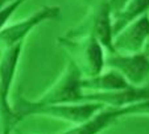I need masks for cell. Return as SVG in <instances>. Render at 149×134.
Segmentation results:
<instances>
[{
    "mask_svg": "<svg viewBox=\"0 0 149 134\" xmlns=\"http://www.w3.org/2000/svg\"><path fill=\"white\" fill-rule=\"evenodd\" d=\"M106 105L96 101H81V103H63V104H37L34 100L19 97L13 105L15 121L24 120L31 116H41L54 120L78 125L91 118L95 113Z\"/></svg>",
    "mask_w": 149,
    "mask_h": 134,
    "instance_id": "6da1fadb",
    "label": "cell"
},
{
    "mask_svg": "<svg viewBox=\"0 0 149 134\" xmlns=\"http://www.w3.org/2000/svg\"><path fill=\"white\" fill-rule=\"evenodd\" d=\"M82 74L71 61L66 64L59 78L36 99L37 104H63L83 101L84 89L82 87Z\"/></svg>",
    "mask_w": 149,
    "mask_h": 134,
    "instance_id": "277c9868",
    "label": "cell"
},
{
    "mask_svg": "<svg viewBox=\"0 0 149 134\" xmlns=\"http://www.w3.org/2000/svg\"><path fill=\"white\" fill-rule=\"evenodd\" d=\"M131 84L124 79L119 71L113 68H104L100 74L91 78H82V87L84 92H108L130 87Z\"/></svg>",
    "mask_w": 149,
    "mask_h": 134,
    "instance_id": "30bf717a",
    "label": "cell"
},
{
    "mask_svg": "<svg viewBox=\"0 0 149 134\" xmlns=\"http://www.w3.org/2000/svg\"><path fill=\"white\" fill-rule=\"evenodd\" d=\"M146 13H149V0H130V3L121 11L112 15L113 34L120 32L130 22Z\"/></svg>",
    "mask_w": 149,
    "mask_h": 134,
    "instance_id": "7c38bea8",
    "label": "cell"
},
{
    "mask_svg": "<svg viewBox=\"0 0 149 134\" xmlns=\"http://www.w3.org/2000/svg\"><path fill=\"white\" fill-rule=\"evenodd\" d=\"M25 0H11L9 3H7L4 7L0 8V30L4 29L8 25V21L13 13L19 9V7L24 3Z\"/></svg>",
    "mask_w": 149,
    "mask_h": 134,
    "instance_id": "5bb4252c",
    "label": "cell"
},
{
    "mask_svg": "<svg viewBox=\"0 0 149 134\" xmlns=\"http://www.w3.org/2000/svg\"><path fill=\"white\" fill-rule=\"evenodd\" d=\"M58 45L70 57L83 78H91L106 68L107 51L102 44L91 36L70 38L62 36L58 38Z\"/></svg>",
    "mask_w": 149,
    "mask_h": 134,
    "instance_id": "7a4b0ae2",
    "label": "cell"
},
{
    "mask_svg": "<svg viewBox=\"0 0 149 134\" xmlns=\"http://www.w3.org/2000/svg\"><path fill=\"white\" fill-rule=\"evenodd\" d=\"M9 1H11V0H0V8H1V7H4L7 3H9Z\"/></svg>",
    "mask_w": 149,
    "mask_h": 134,
    "instance_id": "e0dca14e",
    "label": "cell"
},
{
    "mask_svg": "<svg viewBox=\"0 0 149 134\" xmlns=\"http://www.w3.org/2000/svg\"><path fill=\"white\" fill-rule=\"evenodd\" d=\"M23 45L24 44H19L4 49V50H0V84H1L4 96L8 100L12 83H13L17 67H19L20 57L23 53Z\"/></svg>",
    "mask_w": 149,
    "mask_h": 134,
    "instance_id": "8fae6325",
    "label": "cell"
},
{
    "mask_svg": "<svg viewBox=\"0 0 149 134\" xmlns=\"http://www.w3.org/2000/svg\"><path fill=\"white\" fill-rule=\"evenodd\" d=\"M107 3L110 4V8L113 15V13H116V12L121 11L127 4L130 3V0H107Z\"/></svg>",
    "mask_w": 149,
    "mask_h": 134,
    "instance_id": "9a60e30c",
    "label": "cell"
},
{
    "mask_svg": "<svg viewBox=\"0 0 149 134\" xmlns=\"http://www.w3.org/2000/svg\"><path fill=\"white\" fill-rule=\"evenodd\" d=\"M149 100V83L145 86H130L124 89L108 92H84L83 101H96L106 106L124 108Z\"/></svg>",
    "mask_w": 149,
    "mask_h": 134,
    "instance_id": "9c48e42d",
    "label": "cell"
},
{
    "mask_svg": "<svg viewBox=\"0 0 149 134\" xmlns=\"http://www.w3.org/2000/svg\"><path fill=\"white\" fill-rule=\"evenodd\" d=\"M106 67L119 71L131 86L140 87L148 84L149 80V59L145 54L133 53H107Z\"/></svg>",
    "mask_w": 149,
    "mask_h": 134,
    "instance_id": "52a82bcc",
    "label": "cell"
},
{
    "mask_svg": "<svg viewBox=\"0 0 149 134\" xmlns=\"http://www.w3.org/2000/svg\"><path fill=\"white\" fill-rule=\"evenodd\" d=\"M149 36V13L136 19L113 36V49L118 53L133 54L144 50Z\"/></svg>",
    "mask_w": 149,
    "mask_h": 134,
    "instance_id": "ba28073f",
    "label": "cell"
},
{
    "mask_svg": "<svg viewBox=\"0 0 149 134\" xmlns=\"http://www.w3.org/2000/svg\"><path fill=\"white\" fill-rule=\"evenodd\" d=\"M70 38L91 36L102 44L107 53H113V26L112 11L107 0H98L90 9L86 19L82 20L77 26L68 30L65 34Z\"/></svg>",
    "mask_w": 149,
    "mask_h": 134,
    "instance_id": "3957f363",
    "label": "cell"
},
{
    "mask_svg": "<svg viewBox=\"0 0 149 134\" xmlns=\"http://www.w3.org/2000/svg\"><path fill=\"white\" fill-rule=\"evenodd\" d=\"M143 53L145 54V55L148 57V59H149V36H148V38H146V42H145V46H144Z\"/></svg>",
    "mask_w": 149,
    "mask_h": 134,
    "instance_id": "2e32d148",
    "label": "cell"
},
{
    "mask_svg": "<svg viewBox=\"0 0 149 134\" xmlns=\"http://www.w3.org/2000/svg\"><path fill=\"white\" fill-rule=\"evenodd\" d=\"M82 1H87V0H82Z\"/></svg>",
    "mask_w": 149,
    "mask_h": 134,
    "instance_id": "ac0fdd59",
    "label": "cell"
},
{
    "mask_svg": "<svg viewBox=\"0 0 149 134\" xmlns=\"http://www.w3.org/2000/svg\"><path fill=\"white\" fill-rule=\"evenodd\" d=\"M15 125H16V121H15L13 106L4 96L1 84H0V134H11Z\"/></svg>",
    "mask_w": 149,
    "mask_h": 134,
    "instance_id": "4fadbf2b",
    "label": "cell"
},
{
    "mask_svg": "<svg viewBox=\"0 0 149 134\" xmlns=\"http://www.w3.org/2000/svg\"><path fill=\"white\" fill-rule=\"evenodd\" d=\"M146 113H149V100L124 106V108L104 106L87 121L74 125L73 128L62 131L61 134H100L103 130L115 124L119 118L133 115H146Z\"/></svg>",
    "mask_w": 149,
    "mask_h": 134,
    "instance_id": "5b68a950",
    "label": "cell"
},
{
    "mask_svg": "<svg viewBox=\"0 0 149 134\" xmlns=\"http://www.w3.org/2000/svg\"><path fill=\"white\" fill-rule=\"evenodd\" d=\"M59 13H61L59 7L46 6L21 21L8 24L6 28L0 30V50H4L19 44H24L25 38L34 28H37L45 21L58 19Z\"/></svg>",
    "mask_w": 149,
    "mask_h": 134,
    "instance_id": "8992f818",
    "label": "cell"
}]
</instances>
